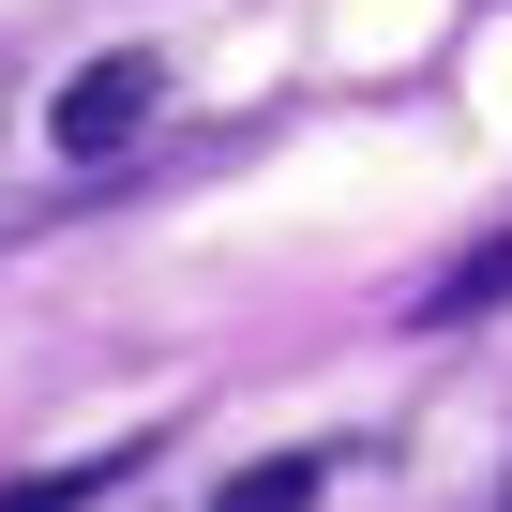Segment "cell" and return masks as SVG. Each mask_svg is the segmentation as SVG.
<instances>
[{"mask_svg":"<svg viewBox=\"0 0 512 512\" xmlns=\"http://www.w3.org/2000/svg\"><path fill=\"white\" fill-rule=\"evenodd\" d=\"M497 512H512V482H497Z\"/></svg>","mask_w":512,"mask_h":512,"instance_id":"cell-4","label":"cell"},{"mask_svg":"<svg viewBox=\"0 0 512 512\" xmlns=\"http://www.w3.org/2000/svg\"><path fill=\"white\" fill-rule=\"evenodd\" d=\"M106 467H46V482H0V512H91Z\"/></svg>","mask_w":512,"mask_h":512,"instance_id":"cell-3","label":"cell"},{"mask_svg":"<svg viewBox=\"0 0 512 512\" xmlns=\"http://www.w3.org/2000/svg\"><path fill=\"white\" fill-rule=\"evenodd\" d=\"M317 482H332V452H272V467H241L211 512H317Z\"/></svg>","mask_w":512,"mask_h":512,"instance_id":"cell-2","label":"cell"},{"mask_svg":"<svg viewBox=\"0 0 512 512\" xmlns=\"http://www.w3.org/2000/svg\"><path fill=\"white\" fill-rule=\"evenodd\" d=\"M151 106H166V61H151V46H106V61H76V91L46 106V136H61L76 166H106L121 136H151Z\"/></svg>","mask_w":512,"mask_h":512,"instance_id":"cell-1","label":"cell"}]
</instances>
